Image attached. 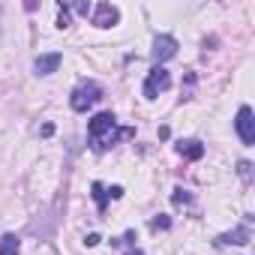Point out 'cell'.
Returning a JSON list of instances; mask_svg holds the SVG:
<instances>
[{"instance_id":"6da1fadb","label":"cell","mask_w":255,"mask_h":255,"mask_svg":"<svg viewBox=\"0 0 255 255\" xmlns=\"http://www.w3.org/2000/svg\"><path fill=\"white\" fill-rule=\"evenodd\" d=\"M234 129H237V135H240V141L246 147L255 144V117H252V108L249 105H240L237 120H234Z\"/></svg>"},{"instance_id":"7a4b0ae2","label":"cell","mask_w":255,"mask_h":255,"mask_svg":"<svg viewBox=\"0 0 255 255\" xmlns=\"http://www.w3.org/2000/svg\"><path fill=\"white\" fill-rule=\"evenodd\" d=\"M102 96V90H99V84H81V87H75L72 90V99H69V105H72V111H87L90 105H96V99Z\"/></svg>"},{"instance_id":"3957f363","label":"cell","mask_w":255,"mask_h":255,"mask_svg":"<svg viewBox=\"0 0 255 255\" xmlns=\"http://www.w3.org/2000/svg\"><path fill=\"white\" fill-rule=\"evenodd\" d=\"M111 129H114V114H111V111H102V114H96V117L87 123V132H90V138H93L96 144L102 141V135H108V141H114Z\"/></svg>"},{"instance_id":"277c9868","label":"cell","mask_w":255,"mask_h":255,"mask_svg":"<svg viewBox=\"0 0 255 255\" xmlns=\"http://www.w3.org/2000/svg\"><path fill=\"white\" fill-rule=\"evenodd\" d=\"M171 87V75L162 69V66H153L150 69V75H147V81H144V96L147 99H156L162 90H168Z\"/></svg>"},{"instance_id":"5b68a950","label":"cell","mask_w":255,"mask_h":255,"mask_svg":"<svg viewBox=\"0 0 255 255\" xmlns=\"http://www.w3.org/2000/svg\"><path fill=\"white\" fill-rule=\"evenodd\" d=\"M177 54V39L174 36H168V33H162V36H156L153 39V51H150V57H153V63L156 66H162L165 60H171Z\"/></svg>"},{"instance_id":"8992f818","label":"cell","mask_w":255,"mask_h":255,"mask_svg":"<svg viewBox=\"0 0 255 255\" xmlns=\"http://www.w3.org/2000/svg\"><path fill=\"white\" fill-rule=\"evenodd\" d=\"M117 21H120L117 6H111V3H99L96 6V12H93V24L96 27H114Z\"/></svg>"},{"instance_id":"52a82bcc","label":"cell","mask_w":255,"mask_h":255,"mask_svg":"<svg viewBox=\"0 0 255 255\" xmlns=\"http://www.w3.org/2000/svg\"><path fill=\"white\" fill-rule=\"evenodd\" d=\"M60 60H63V57H60L57 51H51V54H39L36 63H33V69H36V75H51V72H57Z\"/></svg>"},{"instance_id":"ba28073f","label":"cell","mask_w":255,"mask_h":255,"mask_svg":"<svg viewBox=\"0 0 255 255\" xmlns=\"http://www.w3.org/2000/svg\"><path fill=\"white\" fill-rule=\"evenodd\" d=\"M177 153L186 156V159H201V156H204V147H201L198 141H180V144H177Z\"/></svg>"},{"instance_id":"9c48e42d","label":"cell","mask_w":255,"mask_h":255,"mask_svg":"<svg viewBox=\"0 0 255 255\" xmlns=\"http://www.w3.org/2000/svg\"><path fill=\"white\" fill-rule=\"evenodd\" d=\"M18 249H21V243H18L15 234H3V237H0V255H18Z\"/></svg>"},{"instance_id":"30bf717a","label":"cell","mask_w":255,"mask_h":255,"mask_svg":"<svg viewBox=\"0 0 255 255\" xmlns=\"http://www.w3.org/2000/svg\"><path fill=\"white\" fill-rule=\"evenodd\" d=\"M222 240H225V243H246V240H249V228L240 225V228H234L231 234H225Z\"/></svg>"},{"instance_id":"8fae6325","label":"cell","mask_w":255,"mask_h":255,"mask_svg":"<svg viewBox=\"0 0 255 255\" xmlns=\"http://www.w3.org/2000/svg\"><path fill=\"white\" fill-rule=\"evenodd\" d=\"M93 198L99 204V210H105V201H108V192L102 189V183H93Z\"/></svg>"},{"instance_id":"7c38bea8","label":"cell","mask_w":255,"mask_h":255,"mask_svg":"<svg viewBox=\"0 0 255 255\" xmlns=\"http://www.w3.org/2000/svg\"><path fill=\"white\" fill-rule=\"evenodd\" d=\"M57 27H60V30L69 27V6H60V12H57Z\"/></svg>"},{"instance_id":"4fadbf2b","label":"cell","mask_w":255,"mask_h":255,"mask_svg":"<svg viewBox=\"0 0 255 255\" xmlns=\"http://www.w3.org/2000/svg\"><path fill=\"white\" fill-rule=\"evenodd\" d=\"M249 168H252L249 162H240V177H243V180H249Z\"/></svg>"},{"instance_id":"5bb4252c","label":"cell","mask_w":255,"mask_h":255,"mask_svg":"<svg viewBox=\"0 0 255 255\" xmlns=\"http://www.w3.org/2000/svg\"><path fill=\"white\" fill-rule=\"evenodd\" d=\"M168 225H171V222H168L165 216H162V219H153V228H168Z\"/></svg>"},{"instance_id":"9a60e30c","label":"cell","mask_w":255,"mask_h":255,"mask_svg":"<svg viewBox=\"0 0 255 255\" xmlns=\"http://www.w3.org/2000/svg\"><path fill=\"white\" fill-rule=\"evenodd\" d=\"M84 243H87V246H96V243H99V234H87V240H84Z\"/></svg>"},{"instance_id":"2e32d148","label":"cell","mask_w":255,"mask_h":255,"mask_svg":"<svg viewBox=\"0 0 255 255\" xmlns=\"http://www.w3.org/2000/svg\"><path fill=\"white\" fill-rule=\"evenodd\" d=\"M129 255H144V252H138V249H132V252H129Z\"/></svg>"}]
</instances>
